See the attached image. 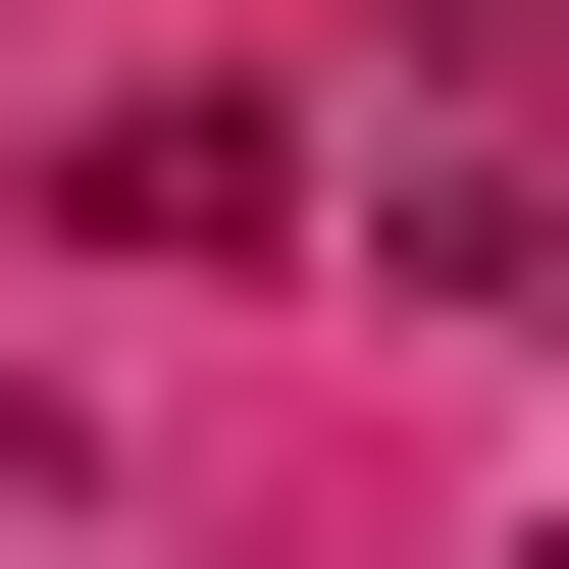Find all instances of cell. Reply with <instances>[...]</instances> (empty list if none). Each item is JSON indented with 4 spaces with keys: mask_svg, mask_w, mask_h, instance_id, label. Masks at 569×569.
Instances as JSON below:
<instances>
[{
    "mask_svg": "<svg viewBox=\"0 0 569 569\" xmlns=\"http://www.w3.org/2000/svg\"><path fill=\"white\" fill-rule=\"evenodd\" d=\"M362 259H415V311H569V0H415V52H362V156H311Z\"/></svg>",
    "mask_w": 569,
    "mask_h": 569,
    "instance_id": "obj_1",
    "label": "cell"
}]
</instances>
